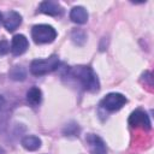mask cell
Masks as SVG:
<instances>
[{"mask_svg":"<svg viewBox=\"0 0 154 154\" xmlns=\"http://www.w3.org/2000/svg\"><path fill=\"white\" fill-rule=\"evenodd\" d=\"M71 75L75 77L82 87L88 91H97L100 88V83L97 79V76L89 66H75L71 69Z\"/></svg>","mask_w":154,"mask_h":154,"instance_id":"cell-1","label":"cell"},{"mask_svg":"<svg viewBox=\"0 0 154 154\" xmlns=\"http://www.w3.org/2000/svg\"><path fill=\"white\" fill-rule=\"evenodd\" d=\"M59 66V58L53 54L46 59H35L30 64V72L34 76H42L57 70Z\"/></svg>","mask_w":154,"mask_h":154,"instance_id":"cell-2","label":"cell"},{"mask_svg":"<svg viewBox=\"0 0 154 154\" xmlns=\"http://www.w3.org/2000/svg\"><path fill=\"white\" fill-rule=\"evenodd\" d=\"M31 37L35 43H51L57 37V31L52 25L48 24H37L31 29Z\"/></svg>","mask_w":154,"mask_h":154,"instance_id":"cell-3","label":"cell"},{"mask_svg":"<svg viewBox=\"0 0 154 154\" xmlns=\"http://www.w3.org/2000/svg\"><path fill=\"white\" fill-rule=\"evenodd\" d=\"M125 103H126V97L120 93H109L101 101V106L111 112L120 109Z\"/></svg>","mask_w":154,"mask_h":154,"instance_id":"cell-4","label":"cell"},{"mask_svg":"<svg viewBox=\"0 0 154 154\" xmlns=\"http://www.w3.org/2000/svg\"><path fill=\"white\" fill-rule=\"evenodd\" d=\"M129 124L132 128H142L146 130L150 129V120L149 117L147 116L146 112L141 111V109H136L134 111L130 117H129Z\"/></svg>","mask_w":154,"mask_h":154,"instance_id":"cell-5","label":"cell"},{"mask_svg":"<svg viewBox=\"0 0 154 154\" xmlns=\"http://www.w3.org/2000/svg\"><path fill=\"white\" fill-rule=\"evenodd\" d=\"M85 140H87L90 154H107L106 144L101 137L94 134H89Z\"/></svg>","mask_w":154,"mask_h":154,"instance_id":"cell-6","label":"cell"},{"mask_svg":"<svg viewBox=\"0 0 154 154\" xmlns=\"http://www.w3.org/2000/svg\"><path fill=\"white\" fill-rule=\"evenodd\" d=\"M28 47H29L28 38H26L24 35H22V34H17V35H14L13 38H12L10 49H11L12 54H14V55H20V54H23V53L28 49Z\"/></svg>","mask_w":154,"mask_h":154,"instance_id":"cell-7","label":"cell"},{"mask_svg":"<svg viewBox=\"0 0 154 154\" xmlns=\"http://www.w3.org/2000/svg\"><path fill=\"white\" fill-rule=\"evenodd\" d=\"M22 24V16L16 11H10L5 14L4 18V26L7 31H14Z\"/></svg>","mask_w":154,"mask_h":154,"instance_id":"cell-8","label":"cell"},{"mask_svg":"<svg viewBox=\"0 0 154 154\" xmlns=\"http://www.w3.org/2000/svg\"><path fill=\"white\" fill-rule=\"evenodd\" d=\"M38 11L45 13V14H49V16H60L63 13V7L57 1L46 0V1H42L40 4Z\"/></svg>","mask_w":154,"mask_h":154,"instance_id":"cell-9","label":"cell"},{"mask_svg":"<svg viewBox=\"0 0 154 154\" xmlns=\"http://www.w3.org/2000/svg\"><path fill=\"white\" fill-rule=\"evenodd\" d=\"M70 19L73 23L84 24L88 20V12L82 6H75V7H72V10L70 12Z\"/></svg>","mask_w":154,"mask_h":154,"instance_id":"cell-10","label":"cell"},{"mask_svg":"<svg viewBox=\"0 0 154 154\" xmlns=\"http://www.w3.org/2000/svg\"><path fill=\"white\" fill-rule=\"evenodd\" d=\"M26 100L31 106H37L42 100V93L37 87H32L26 93Z\"/></svg>","mask_w":154,"mask_h":154,"instance_id":"cell-11","label":"cell"},{"mask_svg":"<svg viewBox=\"0 0 154 154\" xmlns=\"http://www.w3.org/2000/svg\"><path fill=\"white\" fill-rule=\"evenodd\" d=\"M22 146L26 150H36L41 147V140L37 136H25L22 140Z\"/></svg>","mask_w":154,"mask_h":154,"instance_id":"cell-12","label":"cell"},{"mask_svg":"<svg viewBox=\"0 0 154 154\" xmlns=\"http://www.w3.org/2000/svg\"><path fill=\"white\" fill-rule=\"evenodd\" d=\"M10 77L12 79H14V81H23L26 77V72H25V70H24L23 66L16 65V66H13L10 70Z\"/></svg>","mask_w":154,"mask_h":154,"instance_id":"cell-13","label":"cell"},{"mask_svg":"<svg viewBox=\"0 0 154 154\" xmlns=\"http://www.w3.org/2000/svg\"><path fill=\"white\" fill-rule=\"evenodd\" d=\"M10 51V43L6 40H0V55L7 54Z\"/></svg>","mask_w":154,"mask_h":154,"instance_id":"cell-14","label":"cell"},{"mask_svg":"<svg viewBox=\"0 0 154 154\" xmlns=\"http://www.w3.org/2000/svg\"><path fill=\"white\" fill-rule=\"evenodd\" d=\"M4 105H5V99H4L2 95H0V112H1V109L4 107Z\"/></svg>","mask_w":154,"mask_h":154,"instance_id":"cell-15","label":"cell"},{"mask_svg":"<svg viewBox=\"0 0 154 154\" xmlns=\"http://www.w3.org/2000/svg\"><path fill=\"white\" fill-rule=\"evenodd\" d=\"M1 19H2V14L0 13V23H1Z\"/></svg>","mask_w":154,"mask_h":154,"instance_id":"cell-16","label":"cell"}]
</instances>
